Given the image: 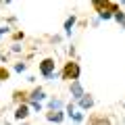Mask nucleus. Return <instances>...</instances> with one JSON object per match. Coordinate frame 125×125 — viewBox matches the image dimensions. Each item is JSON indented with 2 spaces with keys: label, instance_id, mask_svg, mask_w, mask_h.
Listing matches in <instances>:
<instances>
[{
  "label": "nucleus",
  "instance_id": "nucleus-4",
  "mask_svg": "<svg viewBox=\"0 0 125 125\" xmlns=\"http://www.w3.org/2000/svg\"><path fill=\"white\" fill-rule=\"evenodd\" d=\"M44 98H46V94H44V90H42V88L33 90V92H31V96H29V100H31V102H42Z\"/></svg>",
  "mask_w": 125,
  "mask_h": 125
},
{
  "label": "nucleus",
  "instance_id": "nucleus-5",
  "mask_svg": "<svg viewBox=\"0 0 125 125\" xmlns=\"http://www.w3.org/2000/svg\"><path fill=\"white\" fill-rule=\"evenodd\" d=\"M27 115H29V108H27V104L17 106V111H15V119H25Z\"/></svg>",
  "mask_w": 125,
  "mask_h": 125
},
{
  "label": "nucleus",
  "instance_id": "nucleus-3",
  "mask_svg": "<svg viewBox=\"0 0 125 125\" xmlns=\"http://www.w3.org/2000/svg\"><path fill=\"white\" fill-rule=\"evenodd\" d=\"M71 96H73L75 100H79L81 96H83V88H81L79 79H77V81H71Z\"/></svg>",
  "mask_w": 125,
  "mask_h": 125
},
{
  "label": "nucleus",
  "instance_id": "nucleus-1",
  "mask_svg": "<svg viewBox=\"0 0 125 125\" xmlns=\"http://www.w3.org/2000/svg\"><path fill=\"white\" fill-rule=\"evenodd\" d=\"M79 73H81L79 65H77V62H71V61H69L67 65H65V69H62L61 77H62V79H69V81H77Z\"/></svg>",
  "mask_w": 125,
  "mask_h": 125
},
{
  "label": "nucleus",
  "instance_id": "nucleus-13",
  "mask_svg": "<svg viewBox=\"0 0 125 125\" xmlns=\"http://www.w3.org/2000/svg\"><path fill=\"white\" fill-rule=\"evenodd\" d=\"M0 79H9V71L4 67H0Z\"/></svg>",
  "mask_w": 125,
  "mask_h": 125
},
{
  "label": "nucleus",
  "instance_id": "nucleus-16",
  "mask_svg": "<svg viewBox=\"0 0 125 125\" xmlns=\"http://www.w3.org/2000/svg\"><path fill=\"white\" fill-rule=\"evenodd\" d=\"M6 31H9V27H6V25H4V27H0V36H2V33H6Z\"/></svg>",
  "mask_w": 125,
  "mask_h": 125
},
{
  "label": "nucleus",
  "instance_id": "nucleus-2",
  "mask_svg": "<svg viewBox=\"0 0 125 125\" xmlns=\"http://www.w3.org/2000/svg\"><path fill=\"white\" fill-rule=\"evenodd\" d=\"M40 73L44 77H48V79L54 75V58H44L40 62Z\"/></svg>",
  "mask_w": 125,
  "mask_h": 125
},
{
  "label": "nucleus",
  "instance_id": "nucleus-14",
  "mask_svg": "<svg viewBox=\"0 0 125 125\" xmlns=\"http://www.w3.org/2000/svg\"><path fill=\"white\" fill-rule=\"evenodd\" d=\"M25 96V92H15V100H21Z\"/></svg>",
  "mask_w": 125,
  "mask_h": 125
},
{
  "label": "nucleus",
  "instance_id": "nucleus-10",
  "mask_svg": "<svg viewBox=\"0 0 125 125\" xmlns=\"http://www.w3.org/2000/svg\"><path fill=\"white\" fill-rule=\"evenodd\" d=\"M48 106H50V111H61L62 102H61V100H56V98H54V100H50V102H48Z\"/></svg>",
  "mask_w": 125,
  "mask_h": 125
},
{
  "label": "nucleus",
  "instance_id": "nucleus-11",
  "mask_svg": "<svg viewBox=\"0 0 125 125\" xmlns=\"http://www.w3.org/2000/svg\"><path fill=\"white\" fill-rule=\"evenodd\" d=\"M113 17H115L119 23H123V25H125V15L121 13V10H115V13H113Z\"/></svg>",
  "mask_w": 125,
  "mask_h": 125
},
{
  "label": "nucleus",
  "instance_id": "nucleus-12",
  "mask_svg": "<svg viewBox=\"0 0 125 125\" xmlns=\"http://www.w3.org/2000/svg\"><path fill=\"white\" fill-rule=\"evenodd\" d=\"M25 69H27V65H25V62H17V65H15V71H19V73H21V71H25Z\"/></svg>",
  "mask_w": 125,
  "mask_h": 125
},
{
  "label": "nucleus",
  "instance_id": "nucleus-7",
  "mask_svg": "<svg viewBox=\"0 0 125 125\" xmlns=\"http://www.w3.org/2000/svg\"><path fill=\"white\" fill-rule=\"evenodd\" d=\"M46 117H48V121H52V123H61V121L65 119V115H62L61 111H52V113H48Z\"/></svg>",
  "mask_w": 125,
  "mask_h": 125
},
{
  "label": "nucleus",
  "instance_id": "nucleus-15",
  "mask_svg": "<svg viewBox=\"0 0 125 125\" xmlns=\"http://www.w3.org/2000/svg\"><path fill=\"white\" fill-rule=\"evenodd\" d=\"M31 106H33V111H42V104L40 102H31Z\"/></svg>",
  "mask_w": 125,
  "mask_h": 125
},
{
  "label": "nucleus",
  "instance_id": "nucleus-6",
  "mask_svg": "<svg viewBox=\"0 0 125 125\" xmlns=\"http://www.w3.org/2000/svg\"><path fill=\"white\" fill-rule=\"evenodd\" d=\"M79 106H81V108H92V106H94V100H92V96L83 94V96L79 98Z\"/></svg>",
  "mask_w": 125,
  "mask_h": 125
},
{
  "label": "nucleus",
  "instance_id": "nucleus-9",
  "mask_svg": "<svg viewBox=\"0 0 125 125\" xmlns=\"http://www.w3.org/2000/svg\"><path fill=\"white\" fill-rule=\"evenodd\" d=\"M69 117H71L75 123H81V121H83V113H79V111H71V113H69Z\"/></svg>",
  "mask_w": 125,
  "mask_h": 125
},
{
  "label": "nucleus",
  "instance_id": "nucleus-8",
  "mask_svg": "<svg viewBox=\"0 0 125 125\" xmlns=\"http://www.w3.org/2000/svg\"><path fill=\"white\" fill-rule=\"evenodd\" d=\"M73 25H75V17H69L67 21H65V31H67V36H71V29H73Z\"/></svg>",
  "mask_w": 125,
  "mask_h": 125
}]
</instances>
